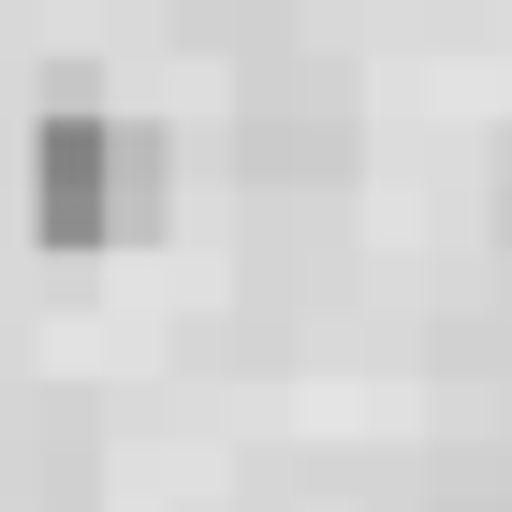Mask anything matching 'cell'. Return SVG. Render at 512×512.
<instances>
[{"instance_id": "1", "label": "cell", "mask_w": 512, "mask_h": 512, "mask_svg": "<svg viewBox=\"0 0 512 512\" xmlns=\"http://www.w3.org/2000/svg\"><path fill=\"white\" fill-rule=\"evenodd\" d=\"M161 220V132L103 118V103H59L30 147V235L44 249H132Z\"/></svg>"}]
</instances>
